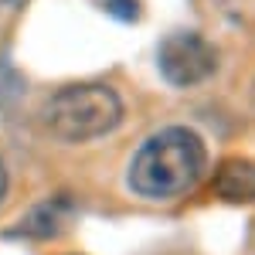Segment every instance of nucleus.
I'll use <instances>...</instances> for the list:
<instances>
[{"instance_id":"obj_1","label":"nucleus","mask_w":255,"mask_h":255,"mask_svg":"<svg viewBox=\"0 0 255 255\" xmlns=\"http://www.w3.org/2000/svg\"><path fill=\"white\" fill-rule=\"evenodd\" d=\"M204 143L184 126L160 129L150 136L129 163V187L143 197L187 194L204 174Z\"/></svg>"},{"instance_id":"obj_2","label":"nucleus","mask_w":255,"mask_h":255,"mask_svg":"<svg viewBox=\"0 0 255 255\" xmlns=\"http://www.w3.org/2000/svg\"><path fill=\"white\" fill-rule=\"evenodd\" d=\"M123 119V102L109 85H68L44 106V126L65 143H85L113 133Z\"/></svg>"},{"instance_id":"obj_3","label":"nucleus","mask_w":255,"mask_h":255,"mask_svg":"<svg viewBox=\"0 0 255 255\" xmlns=\"http://www.w3.org/2000/svg\"><path fill=\"white\" fill-rule=\"evenodd\" d=\"M160 72L170 85H197V82L211 79L218 68V55L208 41L194 31H180L160 44Z\"/></svg>"},{"instance_id":"obj_4","label":"nucleus","mask_w":255,"mask_h":255,"mask_svg":"<svg viewBox=\"0 0 255 255\" xmlns=\"http://www.w3.org/2000/svg\"><path fill=\"white\" fill-rule=\"evenodd\" d=\"M215 191L225 201H255V167L245 160L225 163L215 177Z\"/></svg>"},{"instance_id":"obj_5","label":"nucleus","mask_w":255,"mask_h":255,"mask_svg":"<svg viewBox=\"0 0 255 255\" xmlns=\"http://www.w3.org/2000/svg\"><path fill=\"white\" fill-rule=\"evenodd\" d=\"M3 194H7V170H3V163H0V204H3Z\"/></svg>"},{"instance_id":"obj_6","label":"nucleus","mask_w":255,"mask_h":255,"mask_svg":"<svg viewBox=\"0 0 255 255\" xmlns=\"http://www.w3.org/2000/svg\"><path fill=\"white\" fill-rule=\"evenodd\" d=\"M7 3H14V0H0V7H7Z\"/></svg>"}]
</instances>
